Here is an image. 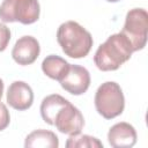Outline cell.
<instances>
[{
    "label": "cell",
    "mask_w": 148,
    "mask_h": 148,
    "mask_svg": "<svg viewBox=\"0 0 148 148\" xmlns=\"http://www.w3.org/2000/svg\"><path fill=\"white\" fill-rule=\"evenodd\" d=\"M133 47L131 42L121 32L113 34L98 46L94 56V62L99 71H117L130 60Z\"/></svg>",
    "instance_id": "6da1fadb"
},
{
    "label": "cell",
    "mask_w": 148,
    "mask_h": 148,
    "mask_svg": "<svg viewBox=\"0 0 148 148\" xmlns=\"http://www.w3.org/2000/svg\"><path fill=\"white\" fill-rule=\"evenodd\" d=\"M57 40L62 52L74 59L88 56L94 44L90 32L75 21H67L59 25Z\"/></svg>",
    "instance_id": "7a4b0ae2"
},
{
    "label": "cell",
    "mask_w": 148,
    "mask_h": 148,
    "mask_svg": "<svg viewBox=\"0 0 148 148\" xmlns=\"http://www.w3.org/2000/svg\"><path fill=\"white\" fill-rule=\"evenodd\" d=\"M95 108L105 119L120 116L125 109V97L120 86L113 81L102 83L95 94Z\"/></svg>",
    "instance_id": "3957f363"
},
{
    "label": "cell",
    "mask_w": 148,
    "mask_h": 148,
    "mask_svg": "<svg viewBox=\"0 0 148 148\" xmlns=\"http://www.w3.org/2000/svg\"><path fill=\"white\" fill-rule=\"evenodd\" d=\"M39 14L38 0H3L0 5V20L5 23L32 24L38 21Z\"/></svg>",
    "instance_id": "277c9868"
},
{
    "label": "cell",
    "mask_w": 148,
    "mask_h": 148,
    "mask_svg": "<svg viewBox=\"0 0 148 148\" xmlns=\"http://www.w3.org/2000/svg\"><path fill=\"white\" fill-rule=\"evenodd\" d=\"M131 42L133 51H140L146 46L148 36V13L143 8H133L127 12L125 24L120 31Z\"/></svg>",
    "instance_id": "5b68a950"
},
{
    "label": "cell",
    "mask_w": 148,
    "mask_h": 148,
    "mask_svg": "<svg viewBox=\"0 0 148 148\" xmlns=\"http://www.w3.org/2000/svg\"><path fill=\"white\" fill-rule=\"evenodd\" d=\"M53 126L64 134H77L81 133L84 126V118L81 111L68 101L56 113Z\"/></svg>",
    "instance_id": "8992f818"
},
{
    "label": "cell",
    "mask_w": 148,
    "mask_h": 148,
    "mask_svg": "<svg viewBox=\"0 0 148 148\" xmlns=\"http://www.w3.org/2000/svg\"><path fill=\"white\" fill-rule=\"evenodd\" d=\"M59 82L67 92L79 96L88 90L90 86V74L87 68L80 65H69L67 74Z\"/></svg>",
    "instance_id": "52a82bcc"
},
{
    "label": "cell",
    "mask_w": 148,
    "mask_h": 148,
    "mask_svg": "<svg viewBox=\"0 0 148 148\" xmlns=\"http://www.w3.org/2000/svg\"><path fill=\"white\" fill-rule=\"evenodd\" d=\"M40 52L38 40L32 36H22L18 38L12 50L14 61L21 66L34 64Z\"/></svg>",
    "instance_id": "ba28073f"
},
{
    "label": "cell",
    "mask_w": 148,
    "mask_h": 148,
    "mask_svg": "<svg viewBox=\"0 0 148 148\" xmlns=\"http://www.w3.org/2000/svg\"><path fill=\"white\" fill-rule=\"evenodd\" d=\"M6 99L13 109L24 111L28 110L34 103V91L24 81H14L8 87Z\"/></svg>",
    "instance_id": "9c48e42d"
},
{
    "label": "cell",
    "mask_w": 148,
    "mask_h": 148,
    "mask_svg": "<svg viewBox=\"0 0 148 148\" xmlns=\"http://www.w3.org/2000/svg\"><path fill=\"white\" fill-rule=\"evenodd\" d=\"M135 128L125 121L117 123L108 132V141L114 148H131L136 143Z\"/></svg>",
    "instance_id": "30bf717a"
},
{
    "label": "cell",
    "mask_w": 148,
    "mask_h": 148,
    "mask_svg": "<svg viewBox=\"0 0 148 148\" xmlns=\"http://www.w3.org/2000/svg\"><path fill=\"white\" fill-rule=\"evenodd\" d=\"M25 148H58L59 139L52 131L47 130H36L27 135L24 141Z\"/></svg>",
    "instance_id": "8fae6325"
},
{
    "label": "cell",
    "mask_w": 148,
    "mask_h": 148,
    "mask_svg": "<svg viewBox=\"0 0 148 148\" xmlns=\"http://www.w3.org/2000/svg\"><path fill=\"white\" fill-rule=\"evenodd\" d=\"M69 65L71 64H68L64 58L56 54H50L44 58L42 62V71L50 79L60 81L67 74Z\"/></svg>",
    "instance_id": "7c38bea8"
},
{
    "label": "cell",
    "mask_w": 148,
    "mask_h": 148,
    "mask_svg": "<svg viewBox=\"0 0 148 148\" xmlns=\"http://www.w3.org/2000/svg\"><path fill=\"white\" fill-rule=\"evenodd\" d=\"M68 102V99H66L65 97L58 95V94H52L46 96L40 104V116L43 118V120L53 126V120L56 117V113Z\"/></svg>",
    "instance_id": "4fadbf2b"
},
{
    "label": "cell",
    "mask_w": 148,
    "mask_h": 148,
    "mask_svg": "<svg viewBox=\"0 0 148 148\" xmlns=\"http://www.w3.org/2000/svg\"><path fill=\"white\" fill-rule=\"evenodd\" d=\"M67 148H103V143L95 136L88 134H72L65 145Z\"/></svg>",
    "instance_id": "5bb4252c"
},
{
    "label": "cell",
    "mask_w": 148,
    "mask_h": 148,
    "mask_svg": "<svg viewBox=\"0 0 148 148\" xmlns=\"http://www.w3.org/2000/svg\"><path fill=\"white\" fill-rule=\"evenodd\" d=\"M10 40V30L9 28L0 22V52L5 51Z\"/></svg>",
    "instance_id": "9a60e30c"
},
{
    "label": "cell",
    "mask_w": 148,
    "mask_h": 148,
    "mask_svg": "<svg viewBox=\"0 0 148 148\" xmlns=\"http://www.w3.org/2000/svg\"><path fill=\"white\" fill-rule=\"evenodd\" d=\"M9 121H10L9 111L7 106L1 102L0 103V131H3L5 128H7V126L9 125Z\"/></svg>",
    "instance_id": "2e32d148"
},
{
    "label": "cell",
    "mask_w": 148,
    "mask_h": 148,
    "mask_svg": "<svg viewBox=\"0 0 148 148\" xmlns=\"http://www.w3.org/2000/svg\"><path fill=\"white\" fill-rule=\"evenodd\" d=\"M3 94V81L0 79V103H1V97Z\"/></svg>",
    "instance_id": "e0dca14e"
},
{
    "label": "cell",
    "mask_w": 148,
    "mask_h": 148,
    "mask_svg": "<svg viewBox=\"0 0 148 148\" xmlns=\"http://www.w3.org/2000/svg\"><path fill=\"white\" fill-rule=\"evenodd\" d=\"M106 1H109V2H118L120 0H106Z\"/></svg>",
    "instance_id": "ac0fdd59"
}]
</instances>
